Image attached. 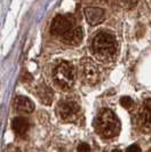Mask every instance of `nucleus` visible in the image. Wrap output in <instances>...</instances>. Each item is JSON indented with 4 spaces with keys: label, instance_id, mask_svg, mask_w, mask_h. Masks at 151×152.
Instances as JSON below:
<instances>
[{
    "label": "nucleus",
    "instance_id": "15",
    "mask_svg": "<svg viewBox=\"0 0 151 152\" xmlns=\"http://www.w3.org/2000/svg\"><path fill=\"white\" fill-rule=\"evenodd\" d=\"M121 2L128 8H133L136 6L137 4V0H121Z\"/></svg>",
    "mask_w": 151,
    "mask_h": 152
},
{
    "label": "nucleus",
    "instance_id": "10",
    "mask_svg": "<svg viewBox=\"0 0 151 152\" xmlns=\"http://www.w3.org/2000/svg\"><path fill=\"white\" fill-rule=\"evenodd\" d=\"M12 126H13V129H14V132H15L16 134L22 136L29 129V121L24 117H17V118H15L13 120Z\"/></svg>",
    "mask_w": 151,
    "mask_h": 152
},
{
    "label": "nucleus",
    "instance_id": "7",
    "mask_svg": "<svg viewBox=\"0 0 151 152\" xmlns=\"http://www.w3.org/2000/svg\"><path fill=\"white\" fill-rule=\"evenodd\" d=\"M85 16L87 22L91 25H97L104 21V10L102 8L97 7H88L85 9Z\"/></svg>",
    "mask_w": 151,
    "mask_h": 152
},
{
    "label": "nucleus",
    "instance_id": "9",
    "mask_svg": "<svg viewBox=\"0 0 151 152\" xmlns=\"http://www.w3.org/2000/svg\"><path fill=\"white\" fill-rule=\"evenodd\" d=\"M15 107L20 112H32L34 110V104L30 99L25 96H17L15 99Z\"/></svg>",
    "mask_w": 151,
    "mask_h": 152
},
{
    "label": "nucleus",
    "instance_id": "8",
    "mask_svg": "<svg viewBox=\"0 0 151 152\" xmlns=\"http://www.w3.org/2000/svg\"><path fill=\"white\" fill-rule=\"evenodd\" d=\"M63 41L68 45L71 46H77L79 45L84 38V32L81 28H73L69 31L68 33H65L63 37Z\"/></svg>",
    "mask_w": 151,
    "mask_h": 152
},
{
    "label": "nucleus",
    "instance_id": "6",
    "mask_svg": "<svg viewBox=\"0 0 151 152\" xmlns=\"http://www.w3.org/2000/svg\"><path fill=\"white\" fill-rule=\"evenodd\" d=\"M57 112L63 120H72L79 112V107L73 101H63L59 104Z\"/></svg>",
    "mask_w": 151,
    "mask_h": 152
},
{
    "label": "nucleus",
    "instance_id": "17",
    "mask_svg": "<svg viewBox=\"0 0 151 152\" xmlns=\"http://www.w3.org/2000/svg\"><path fill=\"white\" fill-rule=\"evenodd\" d=\"M112 152H121V151H120V150H113Z\"/></svg>",
    "mask_w": 151,
    "mask_h": 152
},
{
    "label": "nucleus",
    "instance_id": "3",
    "mask_svg": "<svg viewBox=\"0 0 151 152\" xmlns=\"http://www.w3.org/2000/svg\"><path fill=\"white\" fill-rule=\"evenodd\" d=\"M54 80L62 89H70L76 80L75 66L69 62H61L54 70Z\"/></svg>",
    "mask_w": 151,
    "mask_h": 152
},
{
    "label": "nucleus",
    "instance_id": "1",
    "mask_svg": "<svg viewBox=\"0 0 151 152\" xmlns=\"http://www.w3.org/2000/svg\"><path fill=\"white\" fill-rule=\"evenodd\" d=\"M93 53L102 61L112 58L117 53V41L111 33L101 31L93 39Z\"/></svg>",
    "mask_w": 151,
    "mask_h": 152
},
{
    "label": "nucleus",
    "instance_id": "16",
    "mask_svg": "<svg viewBox=\"0 0 151 152\" xmlns=\"http://www.w3.org/2000/svg\"><path fill=\"white\" fill-rule=\"evenodd\" d=\"M127 152H141V149H140V146H139V145L132 144L127 148Z\"/></svg>",
    "mask_w": 151,
    "mask_h": 152
},
{
    "label": "nucleus",
    "instance_id": "14",
    "mask_svg": "<svg viewBox=\"0 0 151 152\" xmlns=\"http://www.w3.org/2000/svg\"><path fill=\"white\" fill-rule=\"evenodd\" d=\"M78 152H91V146L87 143H80L78 145Z\"/></svg>",
    "mask_w": 151,
    "mask_h": 152
},
{
    "label": "nucleus",
    "instance_id": "2",
    "mask_svg": "<svg viewBox=\"0 0 151 152\" xmlns=\"http://www.w3.org/2000/svg\"><path fill=\"white\" fill-rule=\"evenodd\" d=\"M95 129L101 136L111 138L117 136L120 130V122L111 110H103L95 120Z\"/></svg>",
    "mask_w": 151,
    "mask_h": 152
},
{
    "label": "nucleus",
    "instance_id": "11",
    "mask_svg": "<svg viewBox=\"0 0 151 152\" xmlns=\"http://www.w3.org/2000/svg\"><path fill=\"white\" fill-rule=\"evenodd\" d=\"M38 96L46 104H51L52 99H53V91H51V88H48L47 86H41L38 89Z\"/></svg>",
    "mask_w": 151,
    "mask_h": 152
},
{
    "label": "nucleus",
    "instance_id": "12",
    "mask_svg": "<svg viewBox=\"0 0 151 152\" xmlns=\"http://www.w3.org/2000/svg\"><path fill=\"white\" fill-rule=\"evenodd\" d=\"M142 119L144 125L151 128V99H147L143 104V111H142Z\"/></svg>",
    "mask_w": 151,
    "mask_h": 152
},
{
    "label": "nucleus",
    "instance_id": "5",
    "mask_svg": "<svg viewBox=\"0 0 151 152\" xmlns=\"http://www.w3.org/2000/svg\"><path fill=\"white\" fill-rule=\"evenodd\" d=\"M72 24L73 23L69 20L67 16L57 15L52 22L51 25V31L54 36H64L65 33H68L69 31L72 29Z\"/></svg>",
    "mask_w": 151,
    "mask_h": 152
},
{
    "label": "nucleus",
    "instance_id": "13",
    "mask_svg": "<svg viewBox=\"0 0 151 152\" xmlns=\"http://www.w3.org/2000/svg\"><path fill=\"white\" fill-rule=\"evenodd\" d=\"M120 104L124 107L128 109V107H130L132 105H133V99H130L129 96H124V97H121L120 99Z\"/></svg>",
    "mask_w": 151,
    "mask_h": 152
},
{
    "label": "nucleus",
    "instance_id": "19",
    "mask_svg": "<svg viewBox=\"0 0 151 152\" xmlns=\"http://www.w3.org/2000/svg\"><path fill=\"white\" fill-rule=\"evenodd\" d=\"M16 152H18V151H16Z\"/></svg>",
    "mask_w": 151,
    "mask_h": 152
},
{
    "label": "nucleus",
    "instance_id": "4",
    "mask_svg": "<svg viewBox=\"0 0 151 152\" xmlns=\"http://www.w3.org/2000/svg\"><path fill=\"white\" fill-rule=\"evenodd\" d=\"M81 75L87 84H95L100 78V71L97 65L91 58H85L81 63Z\"/></svg>",
    "mask_w": 151,
    "mask_h": 152
},
{
    "label": "nucleus",
    "instance_id": "18",
    "mask_svg": "<svg viewBox=\"0 0 151 152\" xmlns=\"http://www.w3.org/2000/svg\"><path fill=\"white\" fill-rule=\"evenodd\" d=\"M149 152H151V149H150V150H149Z\"/></svg>",
    "mask_w": 151,
    "mask_h": 152
}]
</instances>
